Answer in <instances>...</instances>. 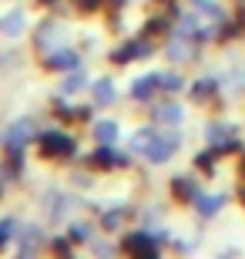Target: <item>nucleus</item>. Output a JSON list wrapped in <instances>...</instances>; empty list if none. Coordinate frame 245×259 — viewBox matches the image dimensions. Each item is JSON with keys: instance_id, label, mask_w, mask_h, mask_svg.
<instances>
[{"instance_id": "obj_1", "label": "nucleus", "mask_w": 245, "mask_h": 259, "mask_svg": "<svg viewBox=\"0 0 245 259\" xmlns=\"http://www.w3.org/2000/svg\"><path fill=\"white\" fill-rule=\"evenodd\" d=\"M185 145V132L178 125H155V121H144L131 132L128 138V152L134 158H141L148 165H168L178 148Z\"/></svg>"}, {"instance_id": "obj_2", "label": "nucleus", "mask_w": 245, "mask_h": 259, "mask_svg": "<svg viewBox=\"0 0 245 259\" xmlns=\"http://www.w3.org/2000/svg\"><path fill=\"white\" fill-rule=\"evenodd\" d=\"M155 51H158V48H155V37L141 34V37L121 40L118 48H111V51H108V61H111L114 67H128V64H134V61H148Z\"/></svg>"}, {"instance_id": "obj_3", "label": "nucleus", "mask_w": 245, "mask_h": 259, "mask_svg": "<svg viewBox=\"0 0 245 259\" xmlns=\"http://www.w3.org/2000/svg\"><path fill=\"white\" fill-rule=\"evenodd\" d=\"M37 148L44 158H57V162H67L77 155V138L67 135L64 128H47V132L37 138Z\"/></svg>"}, {"instance_id": "obj_4", "label": "nucleus", "mask_w": 245, "mask_h": 259, "mask_svg": "<svg viewBox=\"0 0 245 259\" xmlns=\"http://www.w3.org/2000/svg\"><path fill=\"white\" fill-rule=\"evenodd\" d=\"M161 249L165 246L155 236V226H141V222H138V229L124 232L121 239V252H128V256H158Z\"/></svg>"}, {"instance_id": "obj_5", "label": "nucleus", "mask_w": 245, "mask_h": 259, "mask_svg": "<svg viewBox=\"0 0 245 259\" xmlns=\"http://www.w3.org/2000/svg\"><path fill=\"white\" fill-rule=\"evenodd\" d=\"M131 162H134V155L118 148V145H97L94 152L87 155V165H91L94 172H121V168H128Z\"/></svg>"}, {"instance_id": "obj_6", "label": "nucleus", "mask_w": 245, "mask_h": 259, "mask_svg": "<svg viewBox=\"0 0 245 259\" xmlns=\"http://www.w3.org/2000/svg\"><path fill=\"white\" fill-rule=\"evenodd\" d=\"M185 115H188V108L181 105L175 95H161L148 105V121H155V125H178L181 128Z\"/></svg>"}, {"instance_id": "obj_7", "label": "nucleus", "mask_w": 245, "mask_h": 259, "mask_svg": "<svg viewBox=\"0 0 245 259\" xmlns=\"http://www.w3.org/2000/svg\"><path fill=\"white\" fill-rule=\"evenodd\" d=\"M161 95H165L161 91V71H144L128 84V101H134V105H151Z\"/></svg>"}, {"instance_id": "obj_8", "label": "nucleus", "mask_w": 245, "mask_h": 259, "mask_svg": "<svg viewBox=\"0 0 245 259\" xmlns=\"http://www.w3.org/2000/svg\"><path fill=\"white\" fill-rule=\"evenodd\" d=\"M222 74H212V71H205V74H198L188 81V98L191 105H212V101H218V91H222Z\"/></svg>"}, {"instance_id": "obj_9", "label": "nucleus", "mask_w": 245, "mask_h": 259, "mask_svg": "<svg viewBox=\"0 0 245 259\" xmlns=\"http://www.w3.org/2000/svg\"><path fill=\"white\" fill-rule=\"evenodd\" d=\"M198 48H202V44H195V40H188V37H178V34H171V37L165 40L161 54H165L168 64L185 67V64H195V61H198Z\"/></svg>"}, {"instance_id": "obj_10", "label": "nucleus", "mask_w": 245, "mask_h": 259, "mask_svg": "<svg viewBox=\"0 0 245 259\" xmlns=\"http://www.w3.org/2000/svg\"><path fill=\"white\" fill-rule=\"evenodd\" d=\"M44 71H51V74H64V71H74V67H81V51H74L71 44H57V48L44 51Z\"/></svg>"}, {"instance_id": "obj_11", "label": "nucleus", "mask_w": 245, "mask_h": 259, "mask_svg": "<svg viewBox=\"0 0 245 259\" xmlns=\"http://www.w3.org/2000/svg\"><path fill=\"white\" fill-rule=\"evenodd\" d=\"M228 199H232L228 192H202L195 202H191V212H195L202 222H212V219H218V215L225 212Z\"/></svg>"}, {"instance_id": "obj_12", "label": "nucleus", "mask_w": 245, "mask_h": 259, "mask_svg": "<svg viewBox=\"0 0 245 259\" xmlns=\"http://www.w3.org/2000/svg\"><path fill=\"white\" fill-rule=\"evenodd\" d=\"M134 219V209L131 205H97V229L101 232H121L124 222Z\"/></svg>"}, {"instance_id": "obj_13", "label": "nucleus", "mask_w": 245, "mask_h": 259, "mask_svg": "<svg viewBox=\"0 0 245 259\" xmlns=\"http://www.w3.org/2000/svg\"><path fill=\"white\" fill-rule=\"evenodd\" d=\"M168 195L175 202H181V205H188L191 209V202L202 195V185H198V179L195 175H171V182H168Z\"/></svg>"}, {"instance_id": "obj_14", "label": "nucleus", "mask_w": 245, "mask_h": 259, "mask_svg": "<svg viewBox=\"0 0 245 259\" xmlns=\"http://www.w3.org/2000/svg\"><path fill=\"white\" fill-rule=\"evenodd\" d=\"M84 91H91V74H87L84 67L64 71V74H61V81H57V95H64V98L84 95Z\"/></svg>"}, {"instance_id": "obj_15", "label": "nucleus", "mask_w": 245, "mask_h": 259, "mask_svg": "<svg viewBox=\"0 0 245 259\" xmlns=\"http://www.w3.org/2000/svg\"><path fill=\"white\" fill-rule=\"evenodd\" d=\"M185 7H191L195 14H202L212 24H228L232 20V10L222 4V0H185Z\"/></svg>"}, {"instance_id": "obj_16", "label": "nucleus", "mask_w": 245, "mask_h": 259, "mask_svg": "<svg viewBox=\"0 0 245 259\" xmlns=\"http://www.w3.org/2000/svg\"><path fill=\"white\" fill-rule=\"evenodd\" d=\"M91 101H94V108H111L118 101V84L111 74H101L91 81Z\"/></svg>"}, {"instance_id": "obj_17", "label": "nucleus", "mask_w": 245, "mask_h": 259, "mask_svg": "<svg viewBox=\"0 0 245 259\" xmlns=\"http://www.w3.org/2000/svg\"><path fill=\"white\" fill-rule=\"evenodd\" d=\"M91 138L97 145H118L121 138V121L118 118H94L91 121Z\"/></svg>"}, {"instance_id": "obj_18", "label": "nucleus", "mask_w": 245, "mask_h": 259, "mask_svg": "<svg viewBox=\"0 0 245 259\" xmlns=\"http://www.w3.org/2000/svg\"><path fill=\"white\" fill-rule=\"evenodd\" d=\"M232 138H238V128L228 118H212L205 125V142L208 145H222V142H232Z\"/></svg>"}, {"instance_id": "obj_19", "label": "nucleus", "mask_w": 245, "mask_h": 259, "mask_svg": "<svg viewBox=\"0 0 245 259\" xmlns=\"http://www.w3.org/2000/svg\"><path fill=\"white\" fill-rule=\"evenodd\" d=\"M57 34H61L57 20H54V17H47L37 30H34V48H37V51H51V48H57V44H61V40H57Z\"/></svg>"}, {"instance_id": "obj_20", "label": "nucleus", "mask_w": 245, "mask_h": 259, "mask_svg": "<svg viewBox=\"0 0 245 259\" xmlns=\"http://www.w3.org/2000/svg\"><path fill=\"white\" fill-rule=\"evenodd\" d=\"M17 239H20V252H37L40 246H47V236L40 226H24L17 232Z\"/></svg>"}, {"instance_id": "obj_21", "label": "nucleus", "mask_w": 245, "mask_h": 259, "mask_svg": "<svg viewBox=\"0 0 245 259\" xmlns=\"http://www.w3.org/2000/svg\"><path fill=\"white\" fill-rule=\"evenodd\" d=\"M97 232L101 229H94V222H87V219H74L67 226V236H71L74 246H91V239H94Z\"/></svg>"}, {"instance_id": "obj_22", "label": "nucleus", "mask_w": 245, "mask_h": 259, "mask_svg": "<svg viewBox=\"0 0 245 259\" xmlns=\"http://www.w3.org/2000/svg\"><path fill=\"white\" fill-rule=\"evenodd\" d=\"M161 91H165V95H181V91H188V77L181 74L175 64L165 67V71H161Z\"/></svg>"}, {"instance_id": "obj_23", "label": "nucleus", "mask_w": 245, "mask_h": 259, "mask_svg": "<svg viewBox=\"0 0 245 259\" xmlns=\"http://www.w3.org/2000/svg\"><path fill=\"white\" fill-rule=\"evenodd\" d=\"M24 27H27L24 10H10V14H4V17H0V34H4V37H20V34H24Z\"/></svg>"}, {"instance_id": "obj_24", "label": "nucleus", "mask_w": 245, "mask_h": 259, "mask_svg": "<svg viewBox=\"0 0 245 259\" xmlns=\"http://www.w3.org/2000/svg\"><path fill=\"white\" fill-rule=\"evenodd\" d=\"M47 246H51L54 252H64V256H71V252H74V242H71V236H51Z\"/></svg>"}, {"instance_id": "obj_25", "label": "nucleus", "mask_w": 245, "mask_h": 259, "mask_svg": "<svg viewBox=\"0 0 245 259\" xmlns=\"http://www.w3.org/2000/svg\"><path fill=\"white\" fill-rule=\"evenodd\" d=\"M10 239H17V222L14 219H0V249H4Z\"/></svg>"}, {"instance_id": "obj_26", "label": "nucleus", "mask_w": 245, "mask_h": 259, "mask_svg": "<svg viewBox=\"0 0 245 259\" xmlns=\"http://www.w3.org/2000/svg\"><path fill=\"white\" fill-rule=\"evenodd\" d=\"M171 249H175V252H195L198 239H175V242H171Z\"/></svg>"}, {"instance_id": "obj_27", "label": "nucleus", "mask_w": 245, "mask_h": 259, "mask_svg": "<svg viewBox=\"0 0 245 259\" xmlns=\"http://www.w3.org/2000/svg\"><path fill=\"white\" fill-rule=\"evenodd\" d=\"M74 185H77V189H91V185H94V175L77 172V175H74Z\"/></svg>"}, {"instance_id": "obj_28", "label": "nucleus", "mask_w": 245, "mask_h": 259, "mask_svg": "<svg viewBox=\"0 0 245 259\" xmlns=\"http://www.w3.org/2000/svg\"><path fill=\"white\" fill-rule=\"evenodd\" d=\"M124 4H128V0H104V7H114V10L124 7Z\"/></svg>"}, {"instance_id": "obj_29", "label": "nucleus", "mask_w": 245, "mask_h": 259, "mask_svg": "<svg viewBox=\"0 0 245 259\" xmlns=\"http://www.w3.org/2000/svg\"><path fill=\"white\" fill-rule=\"evenodd\" d=\"M235 195H238V202L245 205V185H238V192H235Z\"/></svg>"}, {"instance_id": "obj_30", "label": "nucleus", "mask_w": 245, "mask_h": 259, "mask_svg": "<svg viewBox=\"0 0 245 259\" xmlns=\"http://www.w3.org/2000/svg\"><path fill=\"white\" fill-rule=\"evenodd\" d=\"M37 4H44V7H51V4H57V0H37Z\"/></svg>"}, {"instance_id": "obj_31", "label": "nucleus", "mask_w": 245, "mask_h": 259, "mask_svg": "<svg viewBox=\"0 0 245 259\" xmlns=\"http://www.w3.org/2000/svg\"><path fill=\"white\" fill-rule=\"evenodd\" d=\"M158 4H165V7H171V4H175V0H158Z\"/></svg>"}]
</instances>
